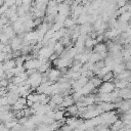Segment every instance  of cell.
I'll return each instance as SVG.
<instances>
[{"instance_id":"obj_1","label":"cell","mask_w":131,"mask_h":131,"mask_svg":"<svg viewBox=\"0 0 131 131\" xmlns=\"http://www.w3.org/2000/svg\"><path fill=\"white\" fill-rule=\"evenodd\" d=\"M116 89L114 82H102L98 87V93H112Z\"/></svg>"},{"instance_id":"obj_2","label":"cell","mask_w":131,"mask_h":131,"mask_svg":"<svg viewBox=\"0 0 131 131\" xmlns=\"http://www.w3.org/2000/svg\"><path fill=\"white\" fill-rule=\"evenodd\" d=\"M46 74H47L48 80L50 82H52V83H56V81L58 82V80L62 76V74L60 73V71L57 70V69H50L48 72H46Z\"/></svg>"},{"instance_id":"obj_3","label":"cell","mask_w":131,"mask_h":131,"mask_svg":"<svg viewBox=\"0 0 131 131\" xmlns=\"http://www.w3.org/2000/svg\"><path fill=\"white\" fill-rule=\"evenodd\" d=\"M41 63H40V60L38 58H33L31 60H26L25 63H24V67L26 70H30V69H35V70H38L40 68Z\"/></svg>"},{"instance_id":"obj_4","label":"cell","mask_w":131,"mask_h":131,"mask_svg":"<svg viewBox=\"0 0 131 131\" xmlns=\"http://www.w3.org/2000/svg\"><path fill=\"white\" fill-rule=\"evenodd\" d=\"M23 40H24V39L20 38L19 36H15L13 39H11V41H10V46H11L12 51H14V50H20V49H21Z\"/></svg>"},{"instance_id":"obj_5","label":"cell","mask_w":131,"mask_h":131,"mask_svg":"<svg viewBox=\"0 0 131 131\" xmlns=\"http://www.w3.org/2000/svg\"><path fill=\"white\" fill-rule=\"evenodd\" d=\"M57 11H58V14H61L68 17L69 14L71 13V7L62 2V3L57 4Z\"/></svg>"},{"instance_id":"obj_6","label":"cell","mask_w":131,"mask_h":131,"mask_svg":"<svg viewBox=\"0 0 131 131\" xmlns=\"http://www.w3.org/2000/svg\"><path fill=\"white\" fill-rule=\"evenodd\" d=\"M108 51L107 49V46L105 43L101 42V43H97L94 47H93V52H96V53H99V54H102V53H106Z\"/></svg>"},{"instance_id":"obj_7","label":"cell","mask_w":131,"mask_h":131,"mask_svg":"<svg viewBox=\"0 0 131 131\" xmlns=\"http://www.w3.org/2000/svg\"><path fill=\"white\" fill-rule=\"evenodd\" d=\"M124 70H126L125 62H122V63H115L114 67H113L112 72H113L115 75H118V74H120L121 72H123Z\"/></svg>"},{"instance_id":"obj_8","label":"cell","mask_w":131,"mask_h":131,"mask_svg":"<svg viewBox=\"0 0 131 131\" xmlns=\"http://www.w3.org/2000/svg\"><path fill=\"white\" fill-rule=\"evenodd\" d=\"M16 67L15 64V60L14 59H9V60H5L3 62V69L4 71H8V70H12Z\"/></svg>"},{"instance_id":"obj_9","label":"cell","mask_w":131,"mask_h":131,"mask_svg":"<svg viewBox=\"0 0 131 131\" xmlns=\"http://www.w3.org/2000/svg\"><path fill=\"white\" fill-rule=\"evenodd\" d=\"M114 83H115L116 89H119V90L126 88L127 85H128V81L127 80H117V79H115V82Z\"/></svg>"},{"instance_id":"obj_10","label":"cell","mask_w":131,"mask_h":131,"mask_svg":"<svg viewBox=\"0 0 131 131\" xmlns=\"http://www.w3.org/2000/svg\"><path fill=\"white\" fill-rule=\"evenodd\" d=\"M102 58H101V55L99 53H96V52L92 51L89 55V62H91V63H96L97 61H99Z\"/></svg>"},{"instance_id":"obj_11","label":"cell","mask_w":131,"mask_h":131,"mask_svg":"<svg viewBox=\"0 0 131 131\" xmlns=\"http://www.w3.org/2000/svg\"><path fill=\"white\" fill-rule=\"evenodd\" d=\"M64 114H66V111H62V110H57L54 112L53 114V119L55 121H61L64 119Z\"/></svg>"},{"instance_id":"obj_12","label":"cell","mask_w":131,"mask_h":131,"mask_svg":"<svg viewBox=\"0 0 131 131\" xmlns=\"http://www.w3.org/2000/svg\"><path fill=\"white\" fill-rule=\"evenodd\" d=\"M64 49H66V47H64L59 41L56 42L55 45H54V47H53V51H54L56 54H58V55H60V54L64 51Z\"/></svg>"},{"instance_id":"obj_13","label":"cell","mask_w":131,"mask_h":131,"mask_svg":"<svg viewBox=\"0 0 131 131\" xmlns=\"http://www.w3.org/2000/svg\"><path fill=\"white\" fill-rule=\"evenodd\" d=\"M114 79H115V74L111 71V72H108V73H106L103 77H102V82H113L114 81Z\"/></svg>"},{"instance_id":"obj_14","label":"cell","mask_w":131,"mask_h":131,"mask_svg":"<svg viewBox=\"0 0 131 131\" xmlns=\"http://www.w3.org/2000/svg\"><path fill=\"white\" fill-rule=\"evenodd\" d=\"M130 19H131V12H129V11H126L119 16V20H121V21L128 23Z\"/></svg>"},{"instance_id":"obj_15","label":"cell","mask_w":131,"mask_h":131,"mask_svg":"<svg viewBox=\"0 0 131 131\" xmlns=\"http://www.w3.org/2000/svg\"><path fill=\"white\" fill-rule=\"evenodd\" d=\"M90 81L92 82V84L94 85V87H95V88H98V87L101 85V83H102V80H101L100 78H98L97 76L92 77V78L90 79Z\"/></svg>"},{"instance_id":"obj_16","label":"cell","mask_w":131,"mask_h":131,"mask_svg":"<svg viewBox=\"0 0 131 131\" xmlns=\"http://www.w3.org/2000/svg\"><path fill=\"white\" fill-rule=\"evenodd\" d=\"M89 81V79L87 78V77H84V76H81L77 81H76V83L80 86V87H83L84 85H86L87 84V82Z\"/></svg>"},{"instance_id":"obj_17","label":"cell","mask_w":131,"mask_h":131,"mask_svg":"<svg viewBox=\"0 0 131 131\" xmlns=\"http://www.w3.org/2000/svg\"><path fill=\"white\" fill-rule=\"evenodd\" d=\"M42 20L43 18H39V17H36L33 19V24H34V27H39L41 24H42Z\"/></svg>"},{"instance_id":"obj_18","label":"cell","mask_w":131,"mask_h":131,"mask_svg":"<svg viewBox=\"0 0 131 131\" xmlns=\"http://www.w3.org/2000/svg\"><path fill=\"white\" fill-rule=\"evenodd\" d=\"M104 34H100V35H97V37H96V41H97V43H101V42H103L104 41Z\"/></svg>"},{"instance_id":"obj_19","label":"cell","mask_w":131,"mask_h":131,"mask_svg":"<svg viewBox=\"0 0 131 131\" xmlns=\"http://www.w3.org/2000/svg\"><path fill=\"white\" fill-rule=\"evenodd\" d=\"M4 4H6L8 7H11L12 5H15V0H4Z\"/></svg>"},{"instance_id":"obj_20","label":"cell","mask_w":131,"mask_h":131,"mask_svg":"<svg viewBox=\"0 0 131 131\" xmlns=\"http://www.w3.org/2000/svg\"><path fill=\"white\" fill-rule=\"evenodd\" d=\"M116 4H117V6H118L119 8H121V7H123V6L126 5V0H118Z\"/></svg>"},{"instance_id":"obj_21","label":"cell","mask_w":131,"mask_h":131,"mask_svg":"<svg viewBox=\"0 0 131 131\" xmlns=\"http://www.w3.org/2000/svg\"><path fill=\"white\" fill-rule=\"evenodd\" d=\"M58 56H59V55H58V54H56V53H55V52H53V53H52V54H51V56H50V57H49V60H50V61H51V62H52V61H54V60H55V59H57V57H58Z\"/></svg>"},{"instance_id":"obj_22","label":"cell","mask_w":131,"mask_h":131,"mask_svg":"<svg viewBox=\"0 0 131 131\" xmlns=\"http://www.w3.org/2000/svg\"><path fill=\"white\" fill-rule=\"evenodd\" d=\"M15 5L17 7H20L23 5V0H15Z\"/></svg>"},{"instance_id":"obj_23","label":"cell","mask_w":131,"mask_h":131,"mask_svg":"<svg viewBox=\"0 0 131 131\" xmlns=\"http://www.w3.org/2000/svg\"><path fill=\"white\" fill-rule=\"evenodd\" d=\"M82 1H83V0H74V3H75L76 5H79V4H82Z\"/></svg>"}]
</instances>
